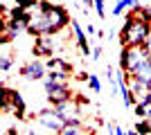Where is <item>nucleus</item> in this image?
Segmentation results:
<instances>
[{
	"instance_id": "obj_1",
	"label": "nucleus",
	"mask_w": 151,
	"mask_h": 135,
	"mask_svg": "<svg viewBox=\"0 0 151 135\" xmlns=\"http://www.w3.org/2000/svg\"><path fill=\"white\" fill-rule=\"evenodd\" d=\"M29 14L32 18H29V25H27V34L36 36V39L54 36L72 23L68 9L61 5H52L50 0H38L36 9H32Z\"/></svg>"
},
{
	"instance_id": "obj_2",
	"label": "nucleus",
	"mask_w": 151,
	"mask_h": 135,
	"mask_svg": "<svg viewBox=\"0 0 151 135\" xmlns=\"http://www.w3.org/2000/svg\"><path fill=\"white\" fill-rule=\"evenodd\" d=\"M151 36V9L135 7L131 14H126V20L120 29L122 47H145Z\"/></svg>"
},
{
	"instance_id": "obj_3",
	"label": "nucleus",
	"mask_w": 151,
	"mask_h": 135,
	"mask_svg": "<svg viewBox=\"0 0 151 135\" xmlns=\"http://www.w3.org/2000/svg\"><path fill=\"white\" fill-rule=\"evenodd\" d=\"M149 52L145 47H122L120 50V70L133 77L142 65L149 61Z\"/></svg>"
},
{
	"instance_id": "obj_4",
	"label": "nucleus",
	"mask_w": 151,
	"mask_h": 135,
	"mask_svg": "<svg viewBox=\"0 0 151 135\" xmlns=\"http://www.w3.org/2000/svg\"><path fill=\"white\" fill-rule=\"evenodd\" d=\"M45 95H47V101L52 106H61V104L70 101L72 99V90L68 84H61V81H52V79H45L43 81Z\"/></svg>"
},
{
	"instance_id": "obj_5",
	"label": "nucleus",
	"mask_w": 151,
	"mask_h": 135,
	"mask_svg": "<svg viewBox=\"0 0 151 135\" xmlns=\"http://www.w3.org/2000/svg\"><path fill=\"white\" fill-rule=\"evenodd\" d=\"M18 72H20V77L27 79V81H45V79H47V65H45V61H41V59L27 61Z\"/></svg>"
},
{
	"instance_id": "obj_6",
	"label": "nucleus",
	"mask_w": 151,
	"mask_h": 135,
	"mask_svg": "<svg viewBox=\"0 0 151 135\" xmlns=\"http://www.w3.org/2000/svg\"><path fill=\"white\" fill-rule=\"evenodd\" d=\"M52 108L57 110V115L63 119L65 126H81V119H79V106H77L75 99H70V101L61 104V106H52Z\"/></svg>"
},
{
	"instance_id": "obj_7",
	"label": "nucleus",
	"mask_w": 151,
	"mask_h": 135,
	"mask_svg": "<svg viewBox=\"0 0 151 135\" xmlns=\"http://www.w3.org/2000/svg\"><path fill=\"white\" fill-rule=\"evenodd\" d=\"M38 124L43 126V129L52 131V133H61L63 129H65V124H63V119L57 115V110L54 108H43V110H38V115H36Z\"/></svg>"
},
{
	"instance_id": "obj_8",
	"label": "nucleus",
	"mask_w": 151,
	"mask_h": 135,
	"mask_svg": "<svg viewBox=\"0 0 151 135\" xmlns=\"http://www.w3.org/2000/svg\"><path fill=\"white\" fill-rule=\"evenodd\" d=\"M72 34H75V43L79 45V50H81L83 56H93V50H90V43H88V34H86V29H83L81 25H79V20L72 18Z\"/></svg>"
},
{
	"instance_id": "obj_9",
	"label": "nucleus",
	"mask_w": 151,
	"mask_h": 135,
	"mask_svg": "<svg viewBox=\"0 0 151 135\" xmlns=\"http://www.w3.org/2000/svg\"><path fill=\"white\" fill-rule=\"evenodd\" d=\"M54 47H57V43H54V39H52V36H41V39H36L34 54H36V56H47V59H52Z\"/></svg>"
},
{
	"instance_id": "obj_10",
	"label": "nucleus",
	"mask_w": 151,
	"mask_h": 135,
	"mask_svg": "<svg viewBox=\"0 0 151 135\" xmlns=\"http://www.w3.org/2000/svg\"><path fill=\"white\" fill-rule=\"evenodd\" d=\"M45 65H47V72H63V74H72V65H70L68 61H63V59L52 56V59L45 61Z\"/></svg>"
},
{
	"instance_id": "obj_11",
	"label": "nucleus",
	"mask_w": 151,
	"mask_h": 135,
	"mask_svg": "<svg viewBox=\"0 0 151 135\" xmlns=\"http://www.w3.org/2000/svg\"><path fill=\"white\" fill-rule=\"evenodd\" d=\"M135 115L140 119H151V92H147L135 106Z\"/></svg>"
},
{
	"instance_id": "obj_12",
	"label": "nucleus",
	"mask_w": 151,
	"mask_h": 135,
	"mask_svg": "<svg viewBox=\"0 0 151 135\" xmlns=\"http://www.w3.org/2000/svg\"><path fill=\"white\" fill-rule=\"evenodd\" d=\"M140 7V0H117L113 5V16H122L126 9H135Z\"/></svg>"
},
{
	"instance_id": "obj_13",
	"label": "nucleus",
	"mask_w": 151,
	"mask_h": 135,
	"mask_svg": "<svg viewBox=\"0 0 151 135\" xmlns=\"http://www.w3.org/2000/svg\"><path fill=\"white\" fill-rule=\"evenodd\" d=\"M12 68H14V56L9 54V52H2V56H0V70L7 74Z\"/></svg>"
},
{
	"instance_id": "obj_14",
	"label": "nucleus",
	"mask_w": 151,
	"mask_h": 135,
	"mask_svg": "<svg viewBox=\"0 0 151 135\" xmlns=\"http://www.w3.org/2000/svg\"><path fill=\"white\" fill-rule=\"evenodd\" d=\"M86 84H88V88L93 90V92H101V81H99V77H97V74H93V72H90L88 79H86Z\"/></svg>"
},
{
	"instance_id": "obj_15",
	"label": "nucleus",
	"mask_w": 151,
	"mask_h": 135,
	"mask_svg": "<svg viewBox=\"0 0 151 135\" xmlns=\"http://www.w3.org/2000/svg\"><path fill=\"white\" fill-rule=\"evenodd\" d=\"M135 131H138L140 135H151V119H140Z\"/></svg>"
},
{
	"instance_id": "obj_16",
	"label": "nucleus",
	"mask_w": 151,
	"mask_h": 135,
	"mask_svg": "<svg viewBox=\"0 0 151 135\" xmlns=\"http://www.w3.org/2000/svg\"><path fill=\"white\" fill-rule=\"evenodd\" d=\"M95 11L99 18H104L106 16V0H95Z\"/></svg>"
},
{
	"instance_id": "obj_17",
	"label": "nucleus",
	"mask_w": 151,
	"mask_h": 135,
	"mask_svg": "<svg viewBox=\"0 0 151 135\" xmlns=\"http://www.w3.org/2000/svg\"><path fill=\"white\" fill-rule=\"evenodd\" d=\"M59 135H83V131H81V126H65Z\"/></svg>"
},
{
	"instance_id": "obj_18",
	"label": "nucleus",
	"mask_w": 151,
	"mask_h": 135,
	"mask_svg": "<svg viewBox=\"0 0 151 135\" xmlns=\"http://www.w3.org/2000/svg\"><path fill=\"white\" fill-rule=\"evenodd\" d=\"M101 54H104V47H101V45H95L93 47V61H99Z\"/></svg>"
},
{
	"instance_id": "obj_19",
	"label": "nucleus",
	"mask_w": 151,
	"mask_h": 135,
	"mask_svg": "<svg viewBox=\"0 0 151 135\" xmlns=\"http://www.w3.org/2000/svg\"><path fill=\"white\" fill-rule=\"evenodd\" d=\"M86 34H88V36H99V32L95 29L93 23H88V25H86Z\"/></svg>"
},
{
	"instance_id": "obj_20",
	"label": "nucleus",
	"mask_w": 151,
	"mask_h": 135,
	"mask_svg": "<svg viewBox=\"0 0 151 135\" xmlns=\"http://www.w3.org/2000/svg\"><path fill=\"white\" fill-rule=\"evenodd\" d=\"M145 50L149 52V56H151V36H149V41H147V43H145Z\"/></svg>"
},
{
	"instance_id": "obj_21",
	"label": "nucleus",
	"mask_w": 151,
	"mask_h": 135,
	"mask_svg": "<svg viewBox=\"0 0 151 135\" xmlns=\"http://www.w3.org/2000/svg\"><path fill=\"white\" fill-rule=\"evenodd\" d=\"M126 135H140V133H138L135 129H133V131H126Z\"/></svg>"
}]
</instances>
